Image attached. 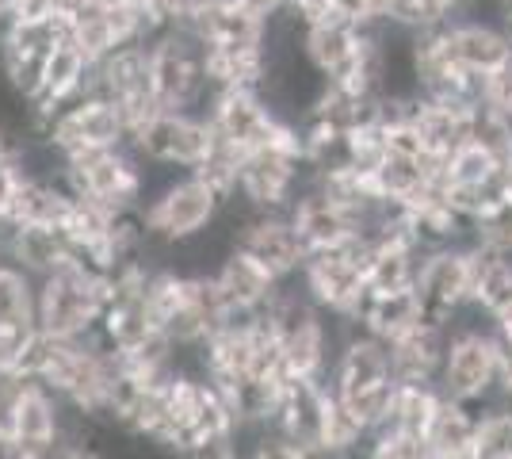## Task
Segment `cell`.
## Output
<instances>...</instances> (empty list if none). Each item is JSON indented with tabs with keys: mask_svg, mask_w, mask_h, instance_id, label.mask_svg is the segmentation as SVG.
<instances>
[{
	"mask_svg": "<svg viewBox=\"0 0 512 459\" xmlns=\"http://www.w3.org/2000/svg\"><path fill=\"white\" fill-rule=\"evenodd\" d=\"M107 306V280L85 272L81 264H65L54 276L39 280V314L35 322L46 337L77 341L100 322Z\"/></svg>",
	"mask_w": 512,
	"mask_h": 459,
	"instance_id": "obj_1",
	"label": "cell"
},
{
	"mask_svg": "<svg viewBox=\"0 0 512 459\" xmlns=\"http://www.w3.org/2000/svg\"><path fill=\"white\" fill-rule=\"evenodd\" d=\"M39 280H31L16 264H0V329L39 326Z\"/></svg>",
	"mask_w": 512,
	"mask_h": 459,
	"instance_id": "obj_20",
	"label": "cell"
},
{
	"mask_svg": "<svg viewBox=\"0 0 512 459\" xmlns=\"http://www.w3.org/2000/svg\"><path fill=\"white\" fill-rule=\"evenodd\" d=\"M237 249L249 253L256 264H264L276 280H291L299 276L306 264V245H302L299 230L291 226L287 215H260L253 211L249 222L237 234Z\"/></svg>",
	"mask_w": 512,
	"mask_h": 459,
	"instance_id": "obj_7",
	"label": "cell"
},
{
	"mask_svg": "<svg viewBox=\"0 0 512 459\" xmlns=\"http://www.w3.org/2000/svg\"><path fill=\"white\" fill-rule=\"evenodd\" d=\"M470 245L497 253V257H512V199L497 203L486 215L474 219V241Z\"/></svg>",
	"mask_w": 512,
	"mask_h": 459,
	"instance_id": "obj_23",
	"label": "cell"
},
{
	"mask_svg": "<svg viewBox=\"0 0 512 459\" xmlns=\"http://www.w3.org/2000/svg\"><path fill=\"white\" fill-rule=\"evenodd\" d=\"M417 306H421V326L448 329L455 310L470 303L474 295V264H470V245L459 249H436L421 261L417 272Z\"/></svg>",
	"mask_w": 512,
	"mask_h": 459,
	"instance_id": "obj_4",
	"label": "cell"
},
{
	"mask_svg": "<svg viewBox=\"0 0 512 459\" xmlns=\"http://www.w3.org/2000/svg\"><path fill=\"white\" fill-rule=\"evenodd\" d=\"M325 410H329V387H325V379L287 375L279 383V406H276V417H272V429L287 444L321 448Z\"/></svg>",
	"mask_w": 512,
	"mask_h": 459,
	"instance_id": "obj_6",
	"label": "cell"
},
{
	"mask_svg": "<svg viewBox=\"0 0 512 459\" xmlns=\"http://www.w3.org/2000/svg\"><path fill=\"white\" fill-rule=\"evenodd\" d=\"M501 379L497 329H448V352L436 387L444 398L474 402L486 398Z\"/></svg>",
	"mask_w": 512,
	"mask_h": 459,
	"instance_id": "obj_2",
	"label": "cell"
},
{
	"mask_svg": "<svg viewBox=\"0 0 512 459\" xmlns=\"http://www.w3.org/2000/svg\"><path fill=\"white\" fill-rule=\"evenodd\" d=\"M482 108L512 119V58L505 66H497L493 73L482 77Z\"/></svg>",
	"mask_w": 512,
	"mask_h": 459,
	"instance_id": "obj_25",
	"label": "cell"
},
{
	"mask_svg": "<svg viewBox=\"0 0 512 459\" xmlns=\"http://www.w3.org/2000/svg\"><path fill=\"white\" fill-rule=\"evenodd\" d=\"M211 119H195L184 111H161L157 119H150L142 131L130 138V150L142 161H161L172 169L195 173L199 161L211 150Z\"/></svg>",
	"mask_w": 512,
	"mask_h": 459,
	"instance_id": "obj_5",
	"label": "cell"
},
{
	"mask_svg": "<svg viewBox=\"0 0 512 459\" xmlns=\"http://www.w3.org/2000/svg\"><path fill=\"white\" fill-rule=\"evenodd\" d=\"M234 4H241L245 12H253V16H260V20H272V16H279L291 0H234Z\"/></svg>",
	"mask_w": 512,
	"mask_h": 459,
	"instance_id": "obj_26",
	"label": "cell"
},
{
	"mask_svg": "<svg viewBox=\"0 0 512 459\" xmlns=\"http://www.w3.org/2000/svg\"><path fill=\"white\" fill-rule=\"evenodd\" d=\"M497 12H501V16H512V0H497Z\"/></svg>",
	"mask_w": 512,
	"mask_h": 459,
	"instance_id": "obj_28",
	"label": "cell"
},
{
	"mask_svg": "<svg viewBox=\"0 0 512 459\" xmlns=\"http://www.w3.org/2000/svg\"><path fill=\"white\" fill-rule=\"evenodd\" d=\"M276 115L268 111V104L256 96V92H226L222 104L214 108L211 115V127L226 142H234L241 153H253L260 146L272 142L276 134Z\"/></svg>",
	"mask_w": 512,
	"mask_h": 459,
	"instance_id": "obj_12",
	"label": "cell"
},
{
	"mask_svg": "<svg viewBox=\"0 0 512 459\" xmlns=\"http://www.w3.org/2000/svg\"><path fill=\"white\" fill-rule=\"evenodd\" d=\"M470 264H474V303L490 310L493 318L512 314V257H497L478 245H470Z\"/></svg>",
	"mask_w": 512,
	"mask_h": 459,
	"instance_id": "obj_19",
	"label": "cell"
},
{
	"mask_svg": "<svg viewBox=\"0 0 512 459\" xmlns=\"http://www.w3.org/2000/svg\"><path fill=\"white\" fill-rule=\"evenodd\" d=\"M425 257L428 253H417V249H375V261L367 268V287H375V291H413Z\"/></svg>",
	"mask_w": 512,
	"mask_h": 459,
	"instance_id": "obj_22",
	"label": "cell"
},
{
	"mask_svg": "<svg viewBox=\"0 0 512 459\" xmlns=\"http://www.w3.org/2000/svg\"><path fill=\"white\" fill-rule=\"evenodd\" d=\"M4 452H8V437H4V429H0V459H4Z\"/></svg>",
	"mask_w": 512,
	"mask_h": 459,
	"instance_id": "obj_29",
	"label": "cell"
},
{
	"mask_svg": "<svg viewBox=\"0 0 512 459\" xmlns=\"http://www.w3.org/2000/svg\"><path fill=\"white\" fill-rule=\"evenodd\" d=\"M73 261V238L62 226H16L8 245V264H16L31 280H46Z\"/></svg>",
	"mask_w": 512,
	"mask_h": 459,
	"instance_id": "obj_16",
	"label": "cell"
},
{
	"mask_svg": "<svg viewBox=\"0 0 512 459\" xmlns=\"http://www.w3.org/2000/svg\"><path fill=\"white\" fill-rule=\"evenodd\" d=\"M440 387L436 383H398L394 402H390V414L375 433H409V437H425L432 414L440 406ZM371 433V437H375Z\"/></svg>",
	"mask_w": 512,
	"mask_h": 459,
	"instance_id": "obj_18",
	"label": "cell"
},
{
	"mask_svg": "<svg viewBox=\"0 0 512 459\" xmlns=\"http://www.w3.org/2000/svg\"><path fill=\"white\" fill-rule=\"evenodd\" d=\"M65 425V402L58 394H50L35 379H16L12 391V421H8V440L27 444V448H43L54 437H62Z\"/></svg>",
	"mask_w": 512,
	"mask_h": 459,
	"instance_id": "obj_9",
	"label": "cell"
},
{
	"mask_svg": "<svg viewBox=\"0 0 512 459\" xmlns=\"http://www.w3.org/2000/svg\"><path fill=\"white\" fill-rule=\"evenodd\" d=\"M0 264H4V261H0Z\"/></svg>",
	"mask_w": 512,
	"mask_h": 459,
	"instance_id": "obj_31",
	"label": "cell"
},
{
	"mask_svg": "<svg viewBox=\"0 0 512 459\" xmlns=\"http://www.w3.org/2000/svg\"><path fill=\"white\" fill-rule=\"evenodd\" d=\"M448 352V329L413 326L390 341V372L398 383H436Z\"/></svg>",
	"mask_w": 512,
	"mask_h": 459,
	"instance_id": "obj_14",
	"label": "cell"
},
{
	"mask_svg": "<svg viewBox=\"0 0 512 459\" xmlns=\"http://www.w3.org/2000/svg\"><path fill=\"white\" fill-rule=\"evenodd\" d=\"M214 280L222 287L226 303L234 306V310H249V314H264L268 306L276 303L279 284H283V280H276L264 264H256L253 257L241 253V249H234L226 261L218 264Z\"/></svg>",
	"mask_w": 512,
	"mask_h": 459,
	"instance_id": "obj_15",
	"label": "cell"
},
{
	"mask_svg": "<svg viewBox=\"0 0 512 459\" xmlns=\"http://www.w3.org/2000/svg\"><path fill=\"white\" fill-rule=\"evenodd\" d=\"M222 211L218 192H211L195 173L176 176L161 196L146 207V226H150L153 245H176L195 234H203Z\"/></svg>",
	"mask_w": 512,
	"mask_h": 459,
	"instance_id": "obj_3",
	"label": "cell"
},
{
	"mask_svg": "<svg viewBox=\"0 0 512 459\" xmlns=\"http://www.w3.org/2000/svg\"><path fill=\"white\" fill-rule=\"evenodd\" d=\"M501 23H505V31H509V39H512V16H501Z\"/></svg>",
	"mask_w": 512,
	"mask_h": 459,
	"instance_id": "obj_30",
	"label": "cell"
},
{
	"mask_svg": "<svg viewBox=\"0 0 512 459\" xmlns=\"http://www.w3.org/2000/svg\"><path fill=\"white\" fill-rule=\"evenodd\" d=\"M386 379H394V372H390V345L371 337V333H356L341 349L325 387L348 398V394H360L367 387H379Z\"/></svg>",
	"mask_w": 512,
	"mask_h": 459,
	"instance_id": "obj_11",
	"label": "cell"
},
{
	"mask_svg": "<svg viewBox=\"0 0 512 459\" xmlns=\"http://www.w3.org/2000/svg\"><path fill=\"white\" fill-rule=\"evenodd\" d=\"M428 169H425V153L421 157H406V153H386L383 165L371 173V184L383 199H394V203H409L425 188Z\"/></svg>",
	"mask_w": 512,
	"mask_h": 459,
	"instance_id": "obj_21",
	"label": "cell"
},
{
	"mask_svg": "<svg viewBox=\"0 0 512 459\" xmlns=\"http://www.w3.org/2000/svg\"><path fill=\"white\" fill-rule=\"evenodd\" d=\"M360 27L344 23L341 16H329L306 27V58L329 85L356 88L360 81Z\"/></svg>",
	"mask_w": 512,
	"mask_h": 459,
	"instance_id": "obj_8",
	"label": "cell"
},
{
	"mask_svg": "<svg viewBox=\"0 0 512 459\" xmlns=\"http://www.w3.org/2000/svg\"><path fill=\"white\" fill-rule=\"evenodd\" d=\"M287 219H291V226L299 230L306 253L333 249V245H341V241H348V238H356V234H360V230H356V222L348 219V215H344L333 199L321 196L318 184H314V188H306V192L291 203Z\"/></svg>",
	"mask_w": 512,
	"mask_h": 459,
	"instance_id": "obj_13",
	"label": "cell"
},
{
	"mask_svg": "<svg viewBox=\"0 0 512 459\" xmlns=\"http://www.w3.org/2000/svg\"><path fill=\"white\" fill-rule=\"evenodd\" d=\"M444 43H448L451 62L478 77H486L512 58V39L501 20L444 23Z\"/></svg>",
	"mask_w": 512,
	"mask_h": 459,
	"instance_id": "obj_10",
	"label": "cell"
},
{
	"mask_svg": "<svg viewBox=\"0 0 512 459\" xmlns=\"http://www.w3.org/2000/svg\"><path fill=\"white\" fill-rule=\"evenodd\" d=\"M470 115L421 96V104L413 111V131L421 138L425 153H432V157H451V153H459L470 142Z\"/></svg>",
	"mask_w": 512,
	"mask_h": 459,
	"instance_id": "obj_17",
	"label": "cell"
},
{
	"mask_svg": "<svg viewBox=\"0 0 512 459\" xmlns=\"http://www.w3.org/2000/svg\"><path fill=\"white\" fill-rule=\"evenodd\" d=\"M478 456L490 459H512V410H490L478 421Z\"/></svg>",
	"mask_w": 512,
	"mask_h": 459,
	"instance_id": "obj_24",
	"label": "cell"
},
{
	"mask_svg": "<svg viewBox=\"0 0 512 459\" xmlns=\"http://www.w3.org/2000/svg\"><path fill=\"white\" fill-rule=\"evenodd\" d=\"M12 8H16V0H0V27H8V20H12Z\"/></svg>",
	"mask_w": 512,
	"mask_h": 459,
	"instance_id": "obj_27",
	"label": "cell"
}]
</instances>
